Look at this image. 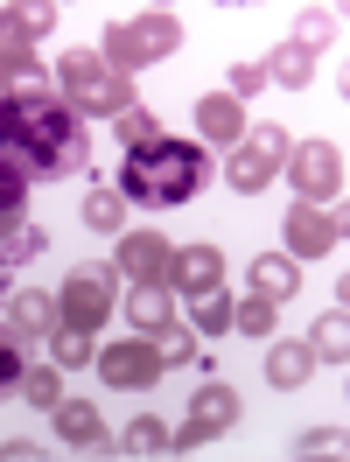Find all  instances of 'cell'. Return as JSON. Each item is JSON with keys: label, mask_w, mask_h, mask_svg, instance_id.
<instances>
[{"label": "cell", "mask_w": 350, "mask_h": 462, "mask_svg": "<svg viewBox=\"0 0 350 462\" xmlns=\"http://www.w3.org/2000/svg\"><path fill=\"white\" fill-rule=\"evenodd\" d=\"M119 309V273L106 260H91V266H70V281H63V294H57V316H63V329H98V322Z\"/></svg>", "instance_id": "5"}, {"label": "cell", "mask_w": 350, "mask_h": 462, "mask_svg": "<svg viewBox=\"0 0 350 462\" xmlns=\"http://www.w3.org/2000/svg\"><path fill=\"white\" fill-rule=\"evenodd\" d=\"M273 322H281V309H273V301H260V294H253V301H232V329L238 337H273Z\"/></svg>", "instance_id": "26"}, {"label": "cell", "mask_w": 350, "mask_h": 462, "mask_svg": "<svg viewBox=\"0 0 350 462\" xmlns=\"http://www.w3.org/2000/svg\"><path fill=\"white\" fill-rule=\"evenodd\" d=\"M91 357H98V350H91L85 329H57V337H50V365H57V372H78V365H91Z\"/></svg>", "instance_id": "29"}, {"label": "cell", "mask_w": 350, "mask_h": 462, "mask_svg": "<svg viewBox=\"0 0 350 462\" xmlns=\"http://www.w3.org/2000/svg\"><path fill=\"white\" fill-rule=\"evenodd\" d=\"M309 357H316V365H344V357H350V322H344V309L316 316V329H309Z\"/></svg>", "instance_id": "22"}, {"label": "cell", "mask_w": 350, "mask_h": 462, "mask_svg": "<svg viewBox=\"0 0 350 462\" xmlns=\"http://www.w3.org/2000/svg\"><path fill=\"white\" fill-rule=\"evenodd\" d=\"M232 428H238V393L225 385V378H210L204 393L189 400V420L169 428V448H175V456H189V448H204L210 434H232Z\"/></svg>", "instance_id": "8"}, {"label": "cell", "mask_w": 350, "mask_h": 462, "mask_svg": "<svg viewBox=\"0 0 350 462\" xmlns=\"http://www.w3.org/2000/svg\"><path fill=\"white\" fill-rule=\"evenodd\" d=\"M169 288L182 294V301H204V294H217V288H225V253H217V245H175Z\"/></svg>", "instance_id": "12"}, {"label": "cell", "mask_w": 350, "mask_h": 462, "mask_svg": "<svg viewBox=\"0 0 350 462\" xmlns=\"http://www.w3.org/2000/svg\"><path fill=\"white\" fill-rule=\"evenodd\" d=\"M85 225L119 238V231H126V197H119V189H91V197H85Z\"/></svg>", "instance_id": "25"}, {"label": "cell", "mask_w": 350, "mask_h": 462, "mask_svg": "<svg viewBox=\"0 0 350 462\" xmlns=\"http://www.w3.org/2000/svg\"><path fill=\"white\" fill-rule=\"evenodd\" d=\"M42 29H57V7H0V70L29 63V42Z\"/></svg>", "instance_id": "13"}, {"label": "cell", "mask_w": 350, "mask_h": 462, "mask_svg": "<svg viewBox=\"0 0 350 462\" xmlns=\"http://www.w3.org/2000/svg\"><path fill=\"white\" fill-rule=\"evenodd\" d=\"M91 365H98V378H106V385H113V393H147V385H154V378L169 372V365H161V350L147 344V337H126V344H113V350H98V357H91Z\"/></svg>", "instance_id": "10"}, {"label": "cell", "mask_w": 350, "mask_h": 462, "mask_svg": "<svg viewBox=\"0 0 350 462\" xmlns=\"http://www.w3.org/2000/svg\"><path fill=\"white\" fill-rule=\"evenodd\" d=\"M197 134H204L210 147H225V154H232V147L245 141V106H238V98H225V91L197 98Z\"/></svg>", "instance_id": "15"}, {"label": "cell", "mask_w": 350, "mask_h": 462, "mask_svg": "<svg viewBox=\"0 0 350 462\" xmlns=\"http://www.w3.org/2000/svg\"><path fill=\"white\" fill-rule=\"evenodd\" d=\"M225 78H232V91H225V98H238V106H245V98H260V91H266V70H260V63H232Z\"/></svg>", "instance_id": "34"}, {"label": "cell", "mask_w": 350, "mask_h": 462, "mask_svg": "<svg viewBox=\"0 0 350 462\" xmlns=\"http://www.w3.org/2000/svg\"><path fill=\"white\" fill-rule=\"evenodd\" d=\"M22 225H29V175L0 162V238H14Z\"/></svg>", "instance_id": "21"}, {"label": "cell", "mask_w": 350, "mask_h": 462, "mask_svg": "<svg viewBox=\"0 0 350 462\" xmlns=\"http://www.w3.org/2000/svg\"><path fill=\"white\" fill-rule=\"evenodd\" d=\"M119 456H169V420H154V413L126 420V434H119Z\"/></svg>", "instance_id": "23"}, {"label": "cell", "mask_w": 350, "mask_h": 462, "mask_svg": "<svg viewBox=\"0 0 350 462\" xmlns=\"http://www.w3.org/2000/svg\"><path fill=\"white\" fill-rule=\"evenodd\" d=\"M0 462H50L42 441H0Z\"/></svg>", "instance_id": "35"}, {"label": "cell", "mask_w": 350, "mask_h": 462, "mask_svg": "<svg viewBox=\"0 0 350 462\" xmlns=\"http://www.w3.org/2000/svg\"><path fill=\"white\" fill-rule=\"evenodd\" d=\"M204 175H210V162H204V147L197 141H147V147H134L126 162H119V197L126 203H147V210H169V203H189L197 189H204Z\"/></svg>", "instance_id": "2"}, {"label": "cell", "mask_w": 350, "mask_h": 462, "mask_svg": "<svg viewBox=\"0 0 350 462\" xmlns=\"http://www.w3.org/2000/svg\"><path fill=\"white\" fill-rule=\"evenodd\" d=\"M294 448H301L309 462H344V428H309Z\"/></svg>", "instance_id": "31"}, {"label": "cell", "mask_w": 350, "mask_h": 462, "mask_svg": "<svg viewBox=\"0 0 350 462\" xmlns=\"http://www.w3.org/2000/svg\"><path fill=\"white\" fill-rule=\"evenodd\" d=\"M0 98H7V70H0Z\"/></svg>", "instance_id": "37"}, {"label": "cell", "mask_w": 350, "mask_h": 462, "mask_svg": "<svg viewBox=\"0 0 350 462\" xmlns=\"http://www.w3.org/2000/svg\"><path fill=\"white\" fill-rule=\"evenodd\" d=\"M260 70H266V85L301 91V85H316V50H301V42H273V57H266Z\"/></svg>", "instance_id": "20"}, {"label": "cell", "mask_w": 350, "mask_h": 462, "mask_svg": "<svg viewBox=\"0 0 350 462\" xmlns=\"http://www.w3.org/2000/svg\"><path fill=\"white\" fill-rule=\"evenodd\" d=\"M169 260H175V245L161 238V231H119L113 273L134 281V288H169Z\"/></svg>", "instance_id": "9"}, {"label": "cell", "mask_w": 350, "mask_h": 462, "mask_svg": "<svg viewBox=\"0 0 350 462\" xmlns=\"http://www.w3.org/2000/svg\"><path fill=\"white\" fill-rule=\"evenodd\" d=\"M344 231H350L344 203H336V210L294 203V210H288V245H294V266H301V260H322V253H336V245H344Z\"/></svg>", "instance_id": "11"}, {"label": "cell", "mask_w": 350, "mask_h": 462, "mask_svg": "<svg viewBox=\"0 0 350 462\" xmlns=\"http://www.w3.org/2000/svg\"><path fill=\"white\" fill-rule=\"evenodd\" d=\"M0 162H14L29 182L78 175L91 162V134L57 91H42V98H0Z\"/></svg>", "instance_id": "1"}, {"label": "cell", "mask_w": 350, "mask_h": 462, "mask_svg": "<svg viewBox=\"0 0 350 462\" xmlns=\"http://www.w3.org/2000/svg\"><path fill=\"white\" fill-rule=\"evenodd\" d=\"M85 462H106V441H98V448H91V456H85Z\"/></svg>", "instance_id": "36"}, {"label": "cell", "mask_w": 350, "mask_h": 462, "mask_svg": "<svg viewBox=\"0 0 350 462\" xmlns=\"http://www.w3.org/2000/svg\"><path fill=\"white\" fill-rule=\"evenodd\" d=\"M288 182L301 189V203H344V154L336 141H294L288 147Z\"/></svg>", "instance_id": "7"}, {"label": "cell", "mask_w": 350, "mask_h": 462, "mask_svg": "<svg viewBox=\"0 0 350 462\" xmlns=\"http://www.w3.org/2000/svg\"><path fill=\"white\" fill-rule=\"evenodd\" d=\"M50 78H57V98L78 119H119L126 106H134V78H119L98 50H63Z\"/></svg>", "instance_id": "3"}, {"label": "cell", "mask_w": 350, "mask_h": 462, "mask_svg": "<svg viewBox=\"0 0 350 462\" xmlns=\"http://www.w3.org/2000/svg\"><path fill=\"white\" fill-rule=\"evenodd\" d=\"M22 372H29V357H22V337L0 322V393H7V385H22Z\"/></svg>", "instance_id": "32"}, {"label": "cell", "mask_w": 350, "mask_h": 462, "mask_svg": "<svg viewBox=\"0 0 350 462\" xmlns=\"http://www.w3.org/2000/svg\"><path fill=\"white\" fill-rule=\"evenodd\" d=\"M288 126H245V141L225 154V182L232 189H245V197H260V189H273V175H281V162H288Z\"/></svg>", "instance_id": "6"}, {"label": "cell", "mask_w": 350, "mask_h": 462, "mask_svg": "<svg viewBox=\"0 0 350 462\" xmlns=\"http://www.w3.org/2000/svg\"><path fill=\"white\" fill-rule=\"evenodd\" d=\"M119 309H126V322L141 329L147 344H154V337L175 322V316H169V288H126V294H119Z\"/></svg>", "instance_id": "18"}, {"label": "cell", "mask_w": 350, "mask_h": 462, "mask_svg": "<svg viewBox=\"0 0 350 462\" xmlns=\"http://www.w3.org/2000/svg\"><path fill=\"white\" fill-rule=\"evenodd\" d=\"M189 329H204V337H225V329H232V294L217 288V294H204V301H189Z\"/></svg>", "instance_id": "27"}, {"label": "cell", "mask_w": 350, "mask_h": 462, "mask_svg": "<svg viewBox=\"0 0 350 462\" xmlns=\"http://www.w3.org/2000/svg\"><path fill=\"white\" fill-rule=\"evenodd\" d=\"M329 35H336V7H309V14H301V35H294V42H301V50H322Z\"/></svg>", "instance_id": "33"}, {"label": "cell", "mask_w": 350, "mask_h": 462, "mask_svg": "<svg viewBox=\"0 0 350 462\" xmlns=\"http://www.w3.org/2000/svg\"><path fill=\"white\" fill-rule=\"evenodd\" d=\"M50 420H57V441H70V448H98V441H106V420H98L91 400H57Z\"/></svg>", "instance_id": "16"}, {"label": "cell", "mask_w": 350, "mask_h": 462, "mask_svg": "<svg viewBox=\"0 0 350 462\" xmlns=\"http://www.w3.org/2000/svg\"><path fill=\"white\" fill-rule=\"evenodd\" d=\"M113 126H119V147H126V154H134V147H147V141H161V119L147 113V106H126Z\"/></svg>", "instance_id": "28"}, {"label": "cell", "mask_w": 350, "mask_h": 462, "mask_svg": "<svg viewBox=\"0 0 350 462\" xmlns=\"http://www.w3.org/2000/svg\"><path fill=\"white\" fill-rule=\"evenodd\" d=\"M7 329L29 344V337H57L63 316H57V294L50 288H14L7 294Z\"/></svg>", "instance_id": "14"}, {"label": "cell", "mask_w": 350, "mask_h": 462, "mask_svg": "<svg viewBox=\"0 0 350 462\" xmlns=\"http://www.w3.org/2000/svg\"><path fill=\"white\" fill-rule=\"evenodd\" d=\"M309 378H316L309 344H266V385H273V393H301Z\"/></svg>", "instance_id": "17"}, {"label": "cell", "mask_w": 350, "mask_h": 462, "mask_svg": "<svg viewBox=\"0 0 350 462\" xmlns=\"http://www.w3.org/2000/svg\"><path fill=\"white\" fill-rule=\"evenodd\" d=\"M294 288H301V266L294 260H281V253H260V260H253V294H260V301L281 309V301H294Z\"/></svg>", "instance_id": "19"}, {"label": "cell", "mask_w": 350, "mask_h": 462, "mask_svg": "<svg viewBox=\"0 0 350 462\" xmlns=\"http://www.w3.org/2000/svg\"><path fill=\"white\" fill-rule=\"evenodd\" d=\"M154 350H161V365H197V329H182V322H169V329L154 337Z\"/></svg>", "instance_id": "30"}, {"label": "cell", "mask_w": 350, "mask_h": 462, "mask_svg": "<svg viewBox=\"0 0 350 462\" xmlns=\"http://www.w3.org/2000/svg\"><path fill=\"white\" fill-rule=\"evenodd\" d=\"M175 50H182V22H175L169 7H147L134 22H113V29H106V50H98V57L113 63L119 78H134V70L175 57Z\"/></svg>", "instance_id": "4"}, {"label": "cell", "mask_w": 350, "mask_h": 462, "mask_svg": "<svg viewBox=\"0 0 350 462\" xmlns=\"http://www.w3.org/2000/svg\"><path fill=\"white\" fill-rule=\"evenodd\" d=\"M14 393H22V400H29V406H42V413H50V406L63 400V372H57V365H29Z\"/></svg>", "instance_id": "24"}]
</instances>
